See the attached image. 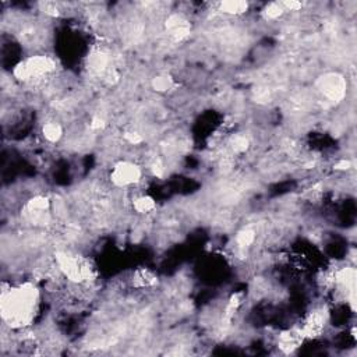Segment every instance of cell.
<instances>
[{"instance_id":"cell-1","label":"cell","mask_w":357,"mask_h":357,"mask_svg":"<svg viewBox=\"0 0 357 357\" xmlns=\"http://www.w3.org/2000/svg\"><path fill=\"white\" fill-rule=\"evenodd\" d=\"M37 296V289L31 284H25L17 289L3 290L2 295L3 318L13 326H23L28 324L34 314Z\"/></svg>"},{"instance_id":"cell-2","label":"cell","mask_w":357,"mask_h":357,"mask_svg":"<svg viewBox=\"0 0 357 357\" xmlns=\"http://www.w3.org/2000/svg\"><path fill=\"white\" fill-rule=\"evenodd\" d=\"M55 62L48 56H32L25 62H21L14 68L16 78L23 81L42 78L43 75L52 73L55 70Z\"/></svg>"},{"instance_id":"cell-3","label":"cell","mask_w":357,"mask_h":357,"mask_svg":"<svg viewBox=\"0 0 357 357\" xmlns=\"http://www.w3.org/2000/svg\"><path fill=\"white\" fill-rule=\"evenodd\" d=\"M321 93L331 101H340L345 97L346 82L338 74H326L318 82Z\"/></svg>"},{"instance_id":"cell-4","label":"cell","mask_w":357,"mask_h":357,"mask_svg":"<svg viewBox=\"0 0 357 357\" xmlns=\"http://www.w3.org/2000/svg\"><path fill=\"white\" fill-rule=\"evenodd\" d=\"M112 182L119 187L130 186L133 183H137L141 177V170L130 162H120L117 163L113 172H112Z\"/></svg>"},{"instance_id":"cell-5","label":"cell","mask_w":357,"mask_h":357,"mask_svg":"<svg viewBox=\"0 0 357 357\" xmlns=\"http://www.w3.org/2000/svg\"><path fill=\"white\" fill-rule=\"evenodd\" d=\"M326 322V311L324 308H315L310 314L307 315V318L304 321V324L300 328L302 329L304 338H315L321 335V332L324 331V326Z\"/></svg>"},{"instance_id":"cell-6","label":"cell","mask_w":357,"mask_h":357,"mask_svg":"<svg viewBox=\"0 0 357 357\" xmlns=\"http://www.w3.org/2000/svg\"><path fill=\"white\" fill-rule=\"evenodd\" d=\"M303 339H304V335H303L302 329L300 328H292V329H288V331H285L279 335L278 347L284 353L289 354L302 345Z\"/></svg>"},{"instance_id":"cell-7","label":"cell","mask_w":357,"mask_h":357,"mask_svg":"<svg viewBox=\"0 0 357 357\" xmlns=\"http://www.w3.org/2000/svg\"><path fill=\"white\" fill-rule=\"evenodd\" d=\"M166 30L176 41H182L190 35V25L183 17L177 14L170 16L166 21Z\"/></svg>"},{"instance_id":"cell-8","label":"cell","mask_w":357,"mask_h":357,"mask_svg":"<svg viewBox=\"0 0 357 357\" xmlns=\"http://www.w3.org/2000/svg\"><path fill=\"white\" fill-rule=\"evenodd\" d=\"M158 282V279L155 277L154 272H151L149 270H138V271L134 274L133 277V285L136 288H140V289H145V288H151L154 286L155 284Z\"/></svg>"},{"instance_id":"cell-9","label":"cell","mask_w":357,"mask_h":357,"mask_svg":"<svg viewBox=\"0 0 357 357\" xmlns=\"http://www.w3.org/2000/svg\"><path fill=\"white\" fill-rule=\"evenodd\" d=\"M247 9H248L247 2H241V0H228L221 3V12L228 13V14H243Z\"/></svg>"},{"instance_id":"cell-10","label":"cell","mask_w":357,"mask_h":357,"mask_svg":"<svg viewBox=\"0 0 357 357\" xmlns=\"http://www.w3.org/2000/svg\"><path fill=\"white\" fill-rule=\"evenodd\" d=\"M48 208H49V200L46 197H42V196L34 197L31 201H28V204H27V210L30 212V215L46 212Z\"/></svg>"},{"instance_id":"cell-11","label":"cell","mask_w":357,"mask_h":357,"mask_svg":"<svg viewBox=\"0 0 357 357\" xmlns=\"http://www.w3.org/2000/svg\"><path fill=\"white\" fill-rule=\"evenodd\" d=\"M42 134L48 141L56 142L60 140V137H62L63 134V130L62 127H60V124L50 122V123H46L42 127Z\"/></svg>"},{"instance_id":"cell-12","label":"cell","mask_w":357,"mask_h":357,"mask_svg":"<svg viewBox=\"0 0 357 357\" xmlns=\"http://www.w3.org/2000/svg\"><path fill=\"white\" fill-rule=\"evenodd\" d=\"M254 240H255V232H254L252 229H244V230H241V232H239V234H237L236 244H237V248L246 250V248L251 246Z\"/></svg>"},{"instance_id":"cell-13","label":"cell","mask_w":357,"mask_h":357,"mask_svg":"<svg viewBox=\"0 0 357 357\" xmlns=\"http://www.w3.org/2000/svg\"><path fill=\"white\" fill-rule=\"evenodd\" d=\"M106 66H108V57H106L105 53L98 52V53L93 55L91 62H90V67H91L93 71H95V73H104L106 70Z\"/></svg>"},{"instance_id":"cell-14","label":"cell","mask_w":357,"mask_h":357,"mask_svg":"<svg viewBox=\"0 0 357 357\" xmlns=\"http://www.w3.org/2000/svg\"><path fill=\"white\" fill-rule=\"evenodd\" d=\"M155 207H156V204H155L154 198L147 197V196L137 198L136 201H134V210L141 212V214L151 212L152 210H155Z\"/></svg>"},{"instance_id":"cell-15","label":"cell","mask_w":357,"mask_h":357,"mask_svg":"<svg viewBox=\"0 0 357 357\" xmlns=\"http://www.w3.org/2000/svg\"><path fill=\"white\" fill-rule=\"evenodd\" d=\"M152 86L159 93H166L173 86V80L167 75H160L152 81Z\"/></svg>"},{"instance_id":"cell-16","label":"cell","mask_w":357,"mask_h":357,"mask_svg":"<svg viewBox=\"0 0 357 357\" xmlns=\"http://www.w3.org/2000/svg\"><path fill=\"white\" fill-rule=\"evenodd\" d=\"M284 12L285 9L284 6H282V3H271V5H268V6L265 7L264 16L265 19L275 20L278 19V17H281V16L284 14Z\"/></svg>"},{"instance_id":"cell-17","label":"cell","mask_w":357,"mask_h":357,"mask_svg":"<svg viewBox=\"0 0 357 357\" xmlns=\"http://www.w3.org/2000/svg\"><path fill=\"white\" fill-rule=\"evenodd\" d=\"M232 148L234 152H244L248 148V140L244 136H236L232 138Z\"/></svg>"},{"instance_id":"cell-18","label":"cell","mask_w":357,"mask_h":357,"mask_svg":"<svg viewBox=\"0 0 357 357\" xmlns=\"http://www.w3.org/2000/svg\"><path fill=\"white\" fill-rule=\"evenodd\" d=\"M282 6H284L285 12L290 10V12H296V10H300L303 7V5L300 2H295V0H290V2H282Z\"/></svg>"},{"instance_id":"cell-19","label":"cell","mask_w":357,"mask_h":357,"mask_svg":"<svg viewBox=\"0 0 357 357\" xmlns=\"http://www.w3.org/2000/svg\"><path fill=\"white\" fill-rule=\"evenodd\" d=\"M124 138H126V141L133 144V145H137V144H140L142 141V137L140 134H137V133H126Z\"/></svg>"},{"instance_id":"cell-20","label":"cell","mask_w":357,"mask_h":357,"mask_svg":"<svg viewBox=\"0 0 357 357\" xmlns=\"http://www.w3.org/2000/svg\"><path fill=\"white\" fill-rule=\"evenodd\" d=\"M152 172H154L155 176H158V177H162V176H163L165 167H163V165L160 163L159 160H155L154 163H152Z\"/></svg>"},{"instance_id":"cell-21","label":"cell","mask_w":357,"mask_h":357,"mask_svg":"<svg viewBox=\"0 0 357 357\" xmlns=\"http://www.w3.org/2000/svg\"><path fill=\"white\" fill-rule=\"evenodd\" d=\"M104 126H105V122H104L101 117H94L93 122H91V124H90V127H91L93 130L102 129Z\"/></svg>"},{"instance_id":"cell-22","label":"cell","mask_w":357,"mask_h":357,"mask_svg":"<svg viewBox=\"0 0 357 357\" xmlns=\"http://www.w3.org/2000/svg\"><path fill=\"white\" fill-rule=\"evenodd\" d=\"M350 167L351 163L349 160H340L339 163L335 165V169H338V170H347V169H350Z\"/></svg>"}]
</instances>
